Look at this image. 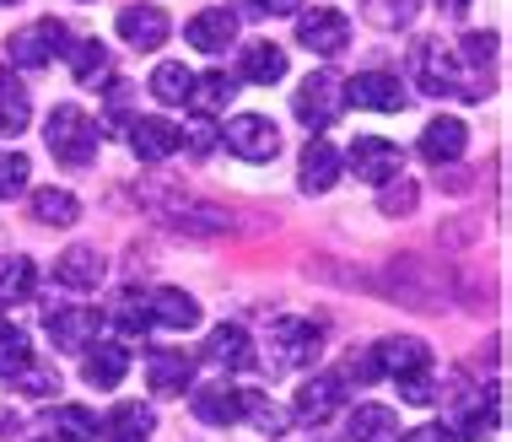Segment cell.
<instances>
[{
  "instance_id": "obj_40",
  "label": "cell",
  "mask_w": 512,
  "mask_h": 442,
  "mask_svg": "<svg viewBox=\"0 0 512 442\" xmlns=\"http://www.w3.org/2000/svg\"><path fill=\"white\" fill-rule=\"evenodd\" d=\"M114 324H119V335H146V329H151L146 297H141V292H124L119 308H114Z\"/></svg>"
},
{
  "instance_id": "obj_9",
  "label": "cell",
  "mask_w": 512,
  "mask_h": 442,
  "mask_svg": "<svg viewBox=\"0 0 512 442\" xmlns=\"http://www.w3.org/2000/svg\"><path fill=\"white\" fill-rule=\"evenodd\" d=\"M340 405H345V378H340V372H313V378L297 389V399H292V421L324 426Z\"/></svg>"
},
{
  "instance_id": "obj_25",
  "label": "cell",
  "mask_w": 512,
  "mask_h": 442,
  "mask_svg": "<svg viewBox=\"0 0 512 442\" xmlns=\"http://www.w3.org/2000/svg\"><path fill=\"white\" fill-rule=\"evenodd\" d=\"M232 98H238V76H227V71H205L189 81V108H195V119H216L221 108H227Z\"/></svg>"
},
{
  "instance_id": "obj_42",
  "label": "cell",
  "mask_w": 512,
  "mask_h": 442,
  "mask_svg": "<svg viewBox=\"0 0 512 442\" xmlns=\"http://www.w3.org/2000/svg\"><path fill=\"white\" fill-rule=\"evenodd\" d=\"M399 399H405V405H432V399H437L432 367H426V372H405V378H399Z\"/></svg>"
},
{
  "instance_id": "obj_3",
  "label": "cell",
  "mask_w": 512,
  "mask_h": 442,
  "mask_svg": "<svg viewBox=\"0 0 512 442\" xmlns=\"http://www.w3.org/2000/svg\"><path fill=\"white\" fill-rule=\"evenodd\" d=\"M265 351H270V362H259V367H275V372L313 367L318 356H324V329H318L313 319H275Z\"/></svg>"
},
{
  "instance_id": "obj_6",
  "label": "cell",
  "mask_w": 512,
  "mask_h": 442,
  "mask_svg": "<svg viewBox=\"0 0 512 442\" xmlns=\"http://www.w3.org/2000/svg\"><path fill=\"white\" fill-rule=\"evenodd\" d=\"M340 162H351V173L362 184H389V178L405 173V146L383 141V135H356L351 157H340Z\"/></svg>"
},
{
  "instance_id": "obj_21",
  "label": "cell",
  "mask_w": 512,
  "mask_h": 442,
  "mask_svg": "<svg viewBox=\"0 0 512 442\" xmlns=\"http://www.w3.org/2000/svg\"><path fill=\"white\" fill-rule=\"evenodd\" d=\"M189 410L205 426H238L243 421V389H232V383H200Z\"/></svg>"
},
{
  "instance_id": "obj_8",
  "label": "cell",
  "mask_w": 512,
  "mask_h": 442,
  "mask_svg": "<svg viewBox=\"0 0 512 442\" xmlns=\"http://www.w3.org/2000/svg\"><path fill=\"white\" fill-rule=\"evenodd\" d=\"M345 103L372 108V114H405L410 92H405V81H399L394 71H362V76L345 81Z\"/></svg>"
},
{
  "instance_id": "obj_37",
  "label": "cell",
  "mask_w": 512,
  "mask_h": 442,
  "mask_svg": "<svg viewBox=\"0 0 512 442\" xmlns=\"http://www.w3.org/2000/svg\"><path fill=\"white\" fill-rule=\"evenodd\" d=\"M189 81H195V76H189L178 60H162L157 71H151V98H157V103H184L189 98Z\"/></svg>"
},
{
  "instance_id": "obj_17",
  "label": "cell",
  "mask_w": 512,
  "mask_h": 442,
  "mask_svg": "<svg viewBox=\"0 0 512 442\" xmlns=\"http://www.w3.org/2000/svg\"><path fill=\"white\" fill-rule=\"evenodd\" d=\"M340 168H345V162H340V151L329 146V141H318V135H313V141L302 146V162H297V184L308 189V195H329V189L340 184Z\"/></svg>"
},
{
  "instance_id": "obj_10",
  "label": "cell",
  "mask_w": 512,
  "mask_h": 442,
  "mask_svg": "<svg viewBox=\"0 0 512 442\" xmlns=\"http://www.w3.org/2000/svg\"><path fill=\"white\" fill-rule=\"evenodd\" d=\"M297 44L313 49L318 60H329V54H340L345 44H351V17L335 6H318L308 11V17H297Z\"/></svg>"
},
{
  "instance_id": "obj_48",
  "label": "cell",
  "mask_w": 512,
  "mask_h": 442,
  "mask_svg": "<svg viewBox=\"0 0 512 442\" xmlns=\"http://www.w3.org/2000/svg\"><path fill=\"white\" fill-rule=\"evenodd\" d=\"M248 6H254L259 17H297L302 0H248Z\"/></svg>"
},
{
  "instance_id": "obj_2",
  "label": "cell",
  "mask_w": 512,
  "mask_h": 442,
  "mask_svg": "<svg viewBox=\"0 0 512 442\" xmlns=\"http://www.w3.org/2000/svg\"><path fill=\"white\" fill-rule=\"evenodd\" d=\"M410 71H415V87H421L426 98H480V92L464 81L459 60H453V54L442 49V38H415V49H410Z\"/></svg>"
},
{
  "instance_id": "obj_19",
  "label": "cell",
  "mask_w": 512,
  "mask_h": 442,
  "mask_svg": "<svg viewBox=\"0 0 512 442\" xmlns=\"http://www.w3.org/2000/svg\"><path fill=\"white\" fill-rule=\"evenodd\" d=\"M81 378H87L92 389H119V383L130 378V351H124L119 340H92L87 362H81Z\"/></svg>"
},
{
  "instance_id": "obj_13",
  "label": "cell",
  "mask_w": 512,
  "mask_h": 442,
  "mask_svg": "<svg viewBox=\"0 0 512 442\" xmlns=\"http://www.w3.org/2000/svg\"><path fill=\"white\" fill-rule=\"evenodd\" d=\"M205 362L221 367V372H248V367H259V351H254V340H248V329L221 324L205 335Z\"/></svg>"
},
{
  "instance_id": "obj_39",
  "label": "cell",
  "mask_w": 512,
  "mask_h": 442,
  "mask_svg": "<svg viewBox=\"0 0 512 442\" xmlns=\"http://www.w3.org/2000/svg\"><path fill=\"white\" fill-rule=\"evenodd\" d=\"M356 6H362V17L372 27H405V22H415L421 0H356Z\"/></svg>"
},
{
  "instance_id": "obj_50",
  "label": "cell",
  "mask_w": 512,
  "mask_h": 442,
  "mask_svg": "<svg viewBox=\"0 0 512 442\" xmlns=\"http://www.w3.org/2000/svg\"><path fill=\"white\" fill-rule=\"evenodd\" d=\"M0 6H17V0H0Z\"/></svg>"
},
{
  "instance_id": "obj_24",
  "label": "cell",
  "mask_w": 512,
  "mask_h": 442,
  "mask_svg": "<svg viewBox=\"0 0 512 442\" xmlns=\"http://www.w3.org/2000/svg\"><path fill=\"white\" fill-rule=\"evenodd\" d=\"M238 76L254 81V87H275V81H286V49L270 44V38H254V44H243Z\"/></svg>"
},
{
  "instance_id": "obj_47",
  "label": "cell",
  "mask_w": 512,
  "mask_h": 442,
  "mask_svg": "<svg viewBox=\"0 0 512 442\" xmlns=\"http://www.w3.org/2000/svg\"><path fill=\"white\" fill-rule=\"evenodd\" d=\"M399 442H453V437H448V426H442V421H426V426L399 432Z\"/></svg>"
},
{
  "instance_id": "obj_20",
  "label": "cell",
  "mask_w": 512,
  "mask_h": 442,
  "mask_svg": "<svg viewBox=\"0 0 512 442\" xmlns=\"http://www.w3.org/2000/svg\"><path fill=\"white\" fill-rule=\"evenodd\" d=\"M103 270H108V259L92 243H76V248H65V254L54 259V281L71 286V292H92V286L103 281Z\"/></svg>"
},
{
  "instance_id": "obj_22",
  "label": "cell",
  "mask_w": 512,
  "mask_h": 442,
  "mask_svg": "<svg viewBox=\"0 0 512 442\" xmlns=\"http://www.w3.org/2000/svg\"><path fill=\"white\" fill-rule=\"evenodd\" d=\"M146 383H151V394H184V389H195V356H184V351H151L146 356Z\"/></svg>"
},
{
  "instance_id": "obj_16",
  "label": "cell",
  "mask_w": 512,
  "mask_h": 442,
  "mask_svg": "<svg viewBox=\"0 0 512 442\" xmlns=\"http://www.w3.org/2000/svg\"><path fill=\"white\" fill-rule=\"evenodd\" d=\"M44 329H49V340L60 345V351H87V345L98 340L103 319L92 308H49Z\"/></svg>"
},
{
  "instance_id": "obj_28",
  "label": "cell",
  "mask_w": 512,
  "mask_h": 442,
  "mask_svg": "<svg viewBox=\"0 0 512 442\" xmlns=\"http://www.w3.org/2000/svg\"><path fill=\"white\" fill-rule=\"evenodd\" d=\"M351 442H399L394 405H356L351 410Z\"/></svg>"
},
{
  "instance_id": "obj_36",
  "label": "cell",
  "mask_w": 512,
  "mask_h": 442,
  "mask_svg": "<svg viewBox=\"0 0 512 442\" xmlns=\"http://www.w3.org/2000/svg\"><path fill=\"white\" fill-rule=\"evenodd\" d=\"M415 205H421V184H415V178H389V184H378V211L383 216H410Z\"/></svg>"
},
{
  "instance_id": "obj_33",
  "label": "cell",
  "mask_w": 512,
  "mask_h": 442,
  "mask_svg": "<svg viewBox=\"0 0 512 442\" xmlns=\"http://www.w3.org/2000/svg\"><path fill=\"white\" fill-rule=\"evenodd\" d=\"M33 216L44 227H76L81 221V200L71 189H33Z\"/></svg>"
},
{
  "instance_id": "obj_11",
  "label": "cell",
  "mask_w": 512,
  "mask_h": 442,
  "mask_svg": "<svg viewBox=\"0 0 512 442\" xmlns=\"http://www.w3.org/2000/svg\"><path fill=\"white\" fill-rule=\"evenodd\" d=\"M124 135H130V151L141 162H168L173 151H184V130H178L173 119H157V114L130 119V124H124Z\"/></svg>"
},
{
  "instance_id": "obj_4",
  "label": "cell",
  "mask_w": 512,
  "mask_h": 442,
  "mask_svg": "<svg viewBox=\"0 0 512 442\" xmlns=\"http://www.w3.org/2000/svg\"><path fill=\"white\" fill-rule=\"evenodd\" d=\"M65 49H71V33H65L60 17H38V22H27V27H17V33L6 38L11 65H22V71H38V65L60 60Z\"/></svg>"
},
{
  "instance_id": "obj_30",
  "label": "cell",
  "mask_w": 512,
  "mask_h": 442,
  "mask_svg": "<svg viewBox=\"0 0 512 442\" xmlns=\"http://www.w3.org/2000/svg\"><path fill=\"white\" fill-rule=\"evenodd\" d=\"M38 292V265L27 254H0V302H27Z\"/></svg>"
},
{
  "instance_id": "obj_32",
  "label": "cell",
  "mask_w": 512,
  "mask_h": 442,
  "mask_svg": "<svg viewBox=\"0 0 512 442\" xmlns=\"http://www.w3.org/2000/svg\"><path fill=\"white\" fill-rule=\"evenodd\" d=\"M27 119H33L27 92L11 81V71H0V141H17V135L27 130Z\"/></svg>"
},
{
  "instance_id": "obj_29",
  "label": "cell",
  "mask_w": 512,
  "mask_h": 442,
  "mask_svg": "<svg viewBox=\"0 0 512 442\" xmlns=\"http://www.w3.org/2000/svg\"><path fill=\"white\" fill-rule=\"evenodd\" d=\"M151 432H157L151 405H114V416L103 421V437L108 442H146Z\"/></svg>"
},
{
  "instance_id": "obj_23",
  "label": "cell",
  "mask_w": 512,
  "mask_h": 442,
  "mask_svg": "<svg viewBox=\"0 0 512 442\" xmlns=\"http://www.w3.org/2000/svg\"><path fill=\"white\" fill-rule=\"evenodd\" d=\"M448 410H453V426H448V437L486 442V437L496 432V405H486V394H459Z\"/></svg>"
},
{
  "instance_id": "obj_43",
  "label": "cell",
  "mask_w": 512,
  "mask_h": 442,
  "mask_svg": "<svg viewBox=\"0 0 512 442\" xmlns=\"http://www.w3.org/2000/svg\"><path fill=\"white\" fill-rule=\"evenodd\" d=\"M464 60L459 65H469V71H491V54H496V38L491 33H464Z\"/></svg>"
},
{
  "instance_id": "obj_35",
  "label": "cell",
  "mask_w": 512,
  "mask_h": 442,
  "mask_svg": "<svg viewBox=\"0 0 512 442\" xmlns=\"http://www.w3.org/2000/svg\"><path fill=\"white\" fill-rule=\"evenodd\" d=\"M27 362H33V340H27V329L6 324V329H0V378L11 383Z\"/></svg>"
},
{
  "instance_id": "obj_31",
  "label": "cell",
  "mask_w": 512,
  "mask_h": 442,
  "mask_svg": "<svg viewBox=\"0 0 512 442\" xmlns=\"http://www.w3.org/2000/svg\"><path fill=\"white\" fill-rule=\"evenodd\" d=\"M98 410L92 405H54V442H98Z\"/></svg>"
},
{
  "instance_id": "obj_49",
  "label": "cell",
  "mask_w": 512,
  "mask_h": 442,
  "mask_svg": "<svg viewBox=\"0 0 512 442\" xmlns=\"http://www.w3.org/2000/svg\"><path fill=\"white\" fill-rule=\"evenodd\" d=\"M469 6V0H448V11H464Z\"/></svg>"
},
{
  "instance_id": "obj_45",
  "label": "cell",
  "mask_w": 512,
  "mask_h": 442,
  "mask_svg": "<svg viewBox=\"0 0 512 442\" xmlns=\"http://www.w3.org/2000/svg\"><path fill=\"white\" fill-rule=\"evenodd\" d=\"M216 141H221V130H216L211 119H195V124L184 130V146L195 151V157H211V151H216Z\"/></svg>"
},
{
  "instance_id": "obj_5",
  "label": "cell",
  "mask_w": 512,
  "mask_h": 442,
  "mask_svg": "<svg viewBox=\"0 0 512 442\" xmlns=\"http://www.w3.org/2000/svg\"><path fill=\"white\" fill-rule=\"evenodd\" d=\"M340 108H345V81L335 71H313L308 81L297 87V98H292V114L308 124V130H329V124L340 119Z\"/></svg>"
},
{
  "instance_id": "obj_15",
  "label": "cell",
  "mask_w": 512,
  "mask_h": 442,
  "mask_svg": "<svg viewBox=\"0 0 512 442\" xmlns=\"http://www.w3.org/2000/svg\"><path fill=\"white\" fill-rule=\"evenodd\" d=\"M464 146H469V130H464V119H453V114H437L421 130V141H415V151H421L432 168H442V162H459Z\"/></svg>"
},
{
  "instance_id": "obj_18",
  "label": "cell",
  "mask_w": 512,
  "mask_h": 442,
  "mask_svg": "<svg viewBox=\"0 0 512 442\" xmlns=\"http://www.w3.org/2000/svg\"><path fill=\"white\" fill-rule=\"evenodd\" d=\"M372 356H378L383 378H405V372H426L432 367V345L415 340V335H389L372 345Z\"/></svg>"
},
{
  "instance_id": "obj_46",
  "label": "cell",
  "mask_w": 512,
  "mask_h": 442,
  "mask_svg": "<svg viewBox=\"0 0 512 442\" xmlns=\"http://www.w3.org/2000/svg\"><path fill=\"white\" fill-rule=\"evenodd\" d=\"M130 98H135L130 81H108V124H130Z\"/></svg>"
},
{
  "instance_id": "obj_38",
  "label": "cell",
  "mask_w": 512,
  "mask_h": 442,
  "mask_svg": "<svg viewBox=\"0 0 512 442\" xmlns=\"http://www.w3.org/2000/svg\"><path fill=\"white\" fill-rule=\"evenodd\" d=\"M11 389L27 394V399H54L60 394V367H44V362H27L17 378H11Z\"/></svg>"
},
{
  "instance_id": "obj_14",
  "label": "cell",
  "mask_w": 512,
  "mask_h": 442,
  "mask_svg": "<svg viewBox=\"0 0 512 442\" xmlns=\"http://www.w3.org/2000/svg\"><path fill=\"white\" fill-rule=\"evenodd\" d=\"M168 33H173V22H168V11L162 6H124L119 11V38L130 49H162L168 44Z\"/></svg>"
},
{
  "instance_id": "obj_12",
  "label": "cell",
  "mask_w": 512,
  "mask_h": 442,
  "mask_svg": "<svg viewBox=\"0 0 512 442\" xmlns=\"http://www.w3.org/2000/svg\"><path fill=\"white\" fill-rule=\"evenodd\" d=\"M184 38H189V49H200V54H227V44L238 38V11L232 6H205L200 17L184 22Z\"/></svg>"
},
{
  "instance_id": "obj_34",
  "label": "cell",
  "mask_w": 512,
  "mask_h": 442,
  "mask_svg": "<svg viewBox=\"0 0 512 442\" xmlns=\"http://www.w3.org/2000/svg\"><path fill=\"white\" fill-rule=\"evenodd\" d=\"M243 421H254L265 437H281V432H286V421H292V416H286V410L275 405L270 394H259V389H243Z\"/></svg>"
},
{
  "instance_id": "obj_44",
  "label": "cell",
  "mask_w": 512,
  "mask_h": 442,
  "mask_svg": "<svg viewBox=\"0 0 512 442\" xmlns=\"http://www.w3.org/2000/svg\"><path fill=\"white\" fill-rule=\"evenodd\" d=\"M345 378L362 383V389H367V383H378V378H383L378 356H372V351H351V356H345Z\"/></svg>"
},
{
  "instance_id": "obj_26",
  "label": "cell",
  "mask_w": 512,
  "mask_h": 442,
  "mask_svg": "<svg viewBox=\"0 0 512 442\" xmlns=\"http://www.w3.org/2000/svg\"><path fill=\"white\" fill-rule=\"evenodd\" d=\"M146 308H151V324H162V329H195L200 324V302L189 292H178V286H157L146 297Z\"/></svg>"
},
{
  "instance_id": "obj_27",
  "label": "cell",
  "mask_w": 512,
  "mask_h": 442,
  "mask_svg": "<svg viewBox=\"0 0 512 442\" xmlns=\"http://www.w3.org/2000/svg\"><path fill=\"white\" fill-rule=\"evenodd\" d=\"M65 54H71V76L81 81V87H103V81H114V60H108L103 38H81V44H71Z\"/></svg>"
},
{
  "instance_id": "obj_41",
  "label": "cell",
  "mask_w": 512,
  "mask_h": 442,
  "mask_svg": "<svg viewBox=\"0 0 512 442\" xmlns=\"http://www.w3.org/2000/svg\"><path fill=\"white\" fill-rule=\"evenodd\" d=\"M27 178H33V162H27L22 151H0V200L22 195Z\"/></svg>"
},
{
  "instance_id": "obj_1",
  "label": "cell",
  "mask_w": 512,
  "mask_h": 442,
  "mask_svg": "<svg viewBox=\"0 0 512 442\" xmlns=\"http://www.w3.org/2000/svg\"><path fill=\"white\" fill-rule=\"evenodd\" d=\"M44 141H49V151H54L60 168H92V162H98L103 124L92 119L81 103H54V114L44 124Z\"/></svg>"
},
{
  "instance_id": "obj_7",
  "label": "cell",
  "mask_w": 512,
  "mask_h": 442,
  "mask_svg": "<svg viewBox=\"0 0 512 442\" xmlns=\"http://www.w3.org/2000/svg\"><path fill=\"white\" fill-rule=\"evenodd\" d=\"M221 146H232L243 162H275L281 157V130H275L265 114H238L221 130Z\"/></svg>"
}]
</instances>
